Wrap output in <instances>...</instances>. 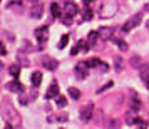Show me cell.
<instances>
[{
	"instance_id": "1",
	"label": "cell",
	"mask_w": 149,
	"mask_h": 129,
	"mask_svg": "<svg viewBox=\"0 0 149 129\" xmlns=\"http://www.w3.org/2000/svg\"><path fill=\"white\" fill-rule=\"evenodd\" d=\"M119 10V5L116 0H102L101 7H99V17L101 19H111L114 17Z\"/></svg>"
},
{
	"instance_id": "2",
	"label": "cell",
	"mask_w": 149,
	"mask_h": 129,
	"mask_svg": "<svg viewBox=\"0 0 149 129\" xmlns=\"http://www.w3.org/2000/svg\"><path fill=\"white\" fill-rule=\"evenodd\" d=\"M141 20H142V14H136V15H132L129 20H126V24L122 25V32L124 34H127V32H131L132 29H136L139 24H141Z\"/></svg>"
},
{
	"instance_id": "3",
	"label": "cell",
	"mask_w": 149,
	"mask_h": 129,
	"mask_svg": "<svg viewBox=\"0 0 149 129\" xmlns=\"http://www.w3.org/2000/svg\"><path fill=\"white\" fill-rule=\"evenodd\" d=\"M47 37H49V27H47V25L35 29V39L40 42V44H44V42L47 40Z\"/></svg>"
},
{
	"instance_id": "4",
	"label": "cell",
	"mask_w": 149,
	"mask_h": 129,
	"mask_svg": "<svg viewBox=\"0 0 149 129\" xmlns=\"http://www.w3.org/2000/svg\"><path fill=\"white\" fill-rule=\"evenodd\" d=\"M99 37H101L102 40H111V39H114L112 34H114V29L112 27H99Z\"/></svg>"
},
{
	"instance_id": "5",
	"label": "cell",
	"mask_w": 149,
	"mask_h": 129,
	"mask_svg": "<svg viewBox=\"0 0 149 129\" xmlns=\"http://www.w3.org/2000/svg\"><path fill=\"white\" fill-rule=\"evenodd\" d=\"M92 114H94V106H92V104H87V106H84V107L81 109V119L82 121H89V119L92 117Z\"/></svg>"
},
{
	"instance_id": "6",
	"label": "cell",
	"mask_w": 149,
	"mask_h": 129,
	"mask_svg": "<svg viewBox=\"0 0 149 129\" xmlns=\"http://www.w3.org/2000/svg\"><path fill=\"white\" fill-rule=\"evenodd\" d=\"M89 72V67L86 62H79L77 64V67H75V75H77V79H84Z\"/></svg>"
},
{
	"instance_id": "7",
	"label": "cell",
	"mask_w": 149,
	"mask_h": 129,
	"mask_svg": "<svg viewBox=\"0 0 149 129\" xmlns=\"http://www.w3.org/2000/svg\"><path fill=\"white\" fill-rule=\"evenodd\" d=\"M42 15H44V5H42V3L32 5V8H30V17H32V19H40Z\"/></svg>"
},
{
	"instance_id": "8",
	"label": "cell",
	"mask_w": 149,
	"mask_h": 129,
	"mask_svg": "<svg viewBox=\"0 0 149 129\" xmlns=\"http://www.w3.org/2000/svg\"><path fill=\"white\" fill-rule=\"evenodd\" d=\"M42 66L45 69H49V70H55L57 66H59V62L55 61V59H52V57H44L42 59Z\"/></svg>"
},
{
	"instance_id": "9",
	"label": "cell",
	"mask_w": 149,
	"mask_h": 129,
	"mask_svg": "<svg viewBox=\"0 0 149 129\" xmlns=\"http://www.w3.org/2000/svg\"><path fill=\"white\" fill-rule=\"evenodd\" d=\"M5 87H7V91H10V92H22V84L19 81H10L5 84Z\"/></svg>"
},
{
	"instance_id": "10",
	"label": "cell",
	"mask_w": 149,
	"mask_h": 129,
	"mask_svg": "<svg viewBox=\"0 0 149 129\" xmlns=\"http://www.w3.org/2000/svg\"><path fill=\"white\" fill-rule=\"evenodd\" d=\"M75 14H77V5H75V3H65V5H64V15L74 17Z\"/></svg>"
},
{
	"instance_id": "11",
	"label": "cell",
	"mask_w": 149,
	"mask_h": 129,
	"mask_svg": "<svg viewBox=\"0 0 149 129\" xmlns=\"http://www.w3.org/2000/svg\"><path fill=\"white\" fill-rule=\"evenodd\" d=\"M139 77L144 81V84L149 81V64H142L139 67Z\"/></svg>"
},
{
	"instance_id": "12",
	"label": "cell",
	"mask_w": 149,
	"mask_h": 129,
	"mask_svg": "<svg viewBox=\"0 0 149 129\" xmlns=\"http://www.w3.org/2000/svg\"><path fill=\"white\" fill-rule=\"evenodd\" d=\"M30 82H32V86L34 87H39L42 82V74L39 72V70H34L32 72V75H30Z\"/></svg>"
},
{
	"instance_id": "13",
	"label": "cell",
	"mask_w": 149,
	"mask_h": 129,
	"mask_svg": "<svg viewBox=\"0 0 149 129\" xmlns=\"http://www.w3.org/2000/svg\"><path fill=\"white\" fill-rule=\"evenodd\" d=\"M57 96H59V86H57V84H52V86L49 87L45 97H47V99H52V97H57Z\"/></svg>"
},
{
	"instance_id": "14",
	"label": "cell",
	"mask_w": 149,
	"mask_h": 129,
	"mask_svg": "<svg viewBox=\"0 0 149 129\" xmlns=\"http://www.w3.org/2000/svg\"><path fill=\"white\" fill-rule=\"evenodd\" d=\"M129 107H131V112H137L139 111V107H141V101L137 99V97H134V99H131V102H129Z\"/></svg>"
},
{
	"instance_id": "15",
	"label": "cell",
	"mask_w": 149,
	"mask_h": 129,
	"mask_svg": "<svg viewBox=\"0 0 149 129\" xmlns=\"http://www.w3.org/2000/svg\"><path fill=\"white\" fill-rule=\"evenodd\" d=\"M97 39H101V37H99V32H97V30H91L89 35H87V42L91 45H94L95 42H97Z\"/></svg>"
},
{
	"instance_id": "16",
	"label": "cell",
	"mask_w": 149,
	"mask_h": 129,
	"mask_svg": "<svg viewBox=\"0 0 149 129\" xmlns=\"http://www.w3.org/2000/svg\"><path fill=\"white\" fill-rule=\"evenodd\" d=\"M86 64H87L89 69H91V67H101L102 61H101V59H97V57H91V59L86 61Z\"/></svg>"
},
{
	"instance_id": "17",
	"label": "cell",
	"mask_w": 149,
	"mask_h": 129,
	"mask_svg": "<svg viewBox=\"0 0 149 129\" xmlns=\"http://www.w3.org/2000/svg\"><path fill=\"white\" fill-rule=\"evenodd\" d=\"M8 74L14 75L15 79H17V77H19V74H20V66H19V64H12V66L8 67Z\"/></svg>"
},
{
	"instance_id": "18",
	"label": "cell",
	"mask_w": 149,
	"mask_h": 129,
	"mask_svg": "<svg viewBox=\"0 0 149 129\" xmlns=\"http://www.w3.org/2000/svg\"><path fill=\"white\" fill-rule=\"evenodd\" d=\"M50 12H52V15H54L55 19L62 15V10H61V7H59V3H55V2L50 5Z\"/></svg>"
},
{
	"instance_id": "19",
	"label": "cell",
	"mask_w": 149,
	"mask_h": 129,
	"mask_svg": "<svg viewBox=\"0 0 149 129\" xmlns=\"http://www.w3.org/2000/svg\"><path fill=\"white\" fill-rule=\"evenodd\" d=\"M55 104H57L59 107H65V106H67V99H65L64 96H57V97H55Z\"/></svg>"
},
{
	"instance_id": "20",
	"label": "cell",
	"mask_w": 149,
	"mask_h": 129,
	"mask_svg": "<svg viewBox=\"0 0 149 129\" xmlns=\"http://www.w3.org/2000/svg\"><path fill=\"white\" fill-rule=\"evenodd\" d=\"M82 19H84L86 22H89L91 19H92V10H91L89 7L84 8V12H82Z\"/></svg>"
},
{
	"instance_id": "21",
	"label": "cell",
	"mask_w": 149,
	"mask_h": 129,
	"mask_svg": "<svg viewBox=\"0 0 149 129\" xmlns=\"http://www.w3.org/2000/svg\"><path fill=\"white\" fill-rule=\"evenodd\" d=\"M89 42H86V40H79L77 42V47H79V50H82V52H87L89 50Z\"/></svg>"
},
{
	"instance_id": "22",
	"label": "cell",
	"mask_w": 149,
	"mask_h": 129,
	"mask_svg": "<svg viewBox=\"0 0 149 129\" xmlns=\"http://www.w3.org/2000/svg\"><path fill=\"white\" fill-rule=\"evenodd\" d=\"M112 40L117 44V47L121 49V50H127V44H126V40H122V39H112Z\"/></svg>"
},
{
	"instance_id": "23",
	"label": "cell",
	"mask_w": 149,
	"mask_h": 129,
	"mask_svg": "<svg viewBox=\"0 0 149 129\" xmlns=\"http://www.w3.org/2000/svg\"><path fill=\"white\" fill-rule=\"evenodd\" d=\"M69 96H70L72 99H79V97H81V92L75 87H69Z\"/></svg>"
},
{
	"instance_id": "24",
	"label": "cell",
	"mask_w": 149,
	"mask_h": 129,
	"mask_svg": "<svg viewBox=\"0 0 149 129\" xmlns=\"http://www.w3.org/2000/svg\"><path fill=\"white\" fill-rule=\"evenodd\" d=\"M131 66L132 67H141V57H137V55H134V57H131Z\"/></svg>"
},
{
	"instance_id": "25",
	"label": "cell",
	"mask_w": 149,
	"mask_h": 129,
	"mask_svg": "<svg viewBox=\"0 0 149 129\" xmlns=\"http://www.w3.org/2000/svg\"><path fill=\"white\" fill-rule=\"evenodd\" d=\"M67 119H69L67 114H61V116H57V117H52V116L49 117V121H59V122H65Z\"/></svg>"
},
{
	"instance_id": "26",
	"label": "cell",
	"mask_w": 149,
	"mask_h": 129,
	"mask_svg": "<svg viewBox=\"0 0 149 129\" xmlns=\"http://www.w3.org/2000/svg\"><path fill=\"white\" fill-rule=\"evenodd\" d=\"M67 44H69V35H62V37H61V42H59V45H57V47H59V49H64Z\"/></svg>"
},
{
	"instance_id": "27",
	"label": "cell",
	"mask_w": 149,
	"mask_h": 129,
	"mask_svg": "<svg viewBox=\"0 0 149 129\" xmlns=\"http://www.w3.org/2000/svg\"><path fill=\"white\" fill-rule=\"evenodd\" d=\"M112 86H114V82H112V81L106 82V84H104L102 87H99V89H97V94H101V92H104V91H107V89H109V87H112Z\"/></svg>"
},
{
	"instance_id": "28",
	"label": "cell",
	"mask_w": 149,
	"mask_h": 129,
	"mask_svg": "<svg viewBox=\"0 0 149 129\" xmlns=\"http://www.w3.org/2000/svg\"><path fill=\"white\" fill-rule=\"evenodd\" d=\"M117 126H119V121L117 119H112V121L107 122V129H119Z\"/></svg>"
},
{
	"instance_id": "29",
	"label": "cell",
	"mask_w": 149,
	"mask_h": 129,
	"mask_svg": "<svg viewBox=\"0 0 149 129\" xmlns=\"http://www.w3.org/2000/svg\"><path fill=\"white\" fill-rule=\"evenodd\" d=\"M62 22H64L65 25H70V24H72V17H67V15H64V17H62Z\"/></svg>"
},
{
	"instance_id": "30",
	"label": "cell",
	"mask_w": 149,
	"mask_h": 129,
	"mask_svg": "<svg viewBox=\"0 0 149 129\" xmlns=\"http://www.w3.org/2000/svg\"><path fill=\"white\" fill-rule=\"evenodd\" d=\"M22 3V0H10L7 3V7H14V5H20Z\"/></svg>"
},
{
	"instance_id": "31",
	"label": "cell",
	"mask_w": 149,
	"mask_h": 129,
	"mask_svg": "<svg viewBox=\"0 0 149 129\" xmlns=\"http://www.w3.org/2000/svg\"><path fill=\"white\" fill-rule=\"evenodd\" d=\"M121 66H122V59L121 57H116V67L121 69Z\"/></svg>"
},
{
	"instance_id": "32",
	"label": "cell",
	"mask_w": 149,
	"mask_h": 129,
	"mask_svg": "<svg viewBox=\"0 0 149 129\" xmlns=\"http://www.w3.org/2000/svg\"><path fill=\"white\" fill-rule=\"evenodd\" d=\"M75 54H79V47H77V45H75V47L70 50V55H75Z\"/></svg>"
},
{
	"instance_id": "33",
	"label": "cell",
	"mask_w": 149,
	"mask_h": 129,
	"mask_svg": "<svg viewBox=\"0 0 149 129\" xmlns=\"http://www.w3.org/2000/svg\"><path fill=\"white\" fill-rule=\"evenodd\" d=\"M0 47H2V55H3V57H5V55H7V49H5V44H2V45H0Z\"/></svg>"
},
{
	"instance_id": "34",
	"label": "cell",
	"mask_w": 149,
	"mask_h": 129,
	"mask_svg": "<svg viewBox=\"0 0 149 129\" xmlns=\"http://www.w3.org/2000/svg\"><path fill=\"white\" fill-rule=\"evenodd\" d=\"M3 129H14V128H12V124H10V122H5V126H3Z\"/></svg>"
},
{
	"instance_id": "35",
	"label": "cell",
	"mask_w": 149,
	"mask_h": 129,
	"mask_svg": "<svg viewBox=\"0 0 149 129\" xmlns=\"http://www.w3.org/2000/svg\"><path fill=\"white\" fill-rule=\"evenodd\" d=\"M82 2H84V5H86V7H89V3H92L94 0H82Z\"/></svg>"
},
{
	"instance_id": "36",
	"label": "cell",
	"mask_w": 149,
	"mask_h": 129,
	"mask_svg": "<svg viewBox=\"0 0 149 129\" xmlns=\"http://www.w3.org/2000/svg\"><path fill=\"white\" fill-rule=\"evenodd\" d=\"M144 10H146V12H149V3H146V5H144Z\"/></svg>"
},
{
	"instance_id": "37",
	"label": "cell",
	"mask_w": 149,
	"mask_h": 129,
	"mask_svg": "<svg viewBox=\"0 0 149 129\" xmlns=\"http://www.w3.org/2000/svg\"><path fill=\"white\" fill-rule=\"evenodd\" d=\"M146 27H148V29H149V20H146Z\"/></svg>"
},
{
	"instance_id": "38",
	"label": "cell",
	"mask_w": 149,
	"mask_h": 129,
	"mask_svg": "<svg viewBox=\"0 0 149 129\" xmlns=\"http://www.w3.org/2000/svg\"><path fill=\"white\" fill-rule=\"evenodd\" d=\"M146 86H148V89H149V81H148V82H146Z\"/></svg>"
},
{
	"instance_id": "39",
	"label": "cell",
	"mask_w": 149,
	"mask_h": 129,
	"mask_svg": "<svg viewBox=\"0 0 149 129\" xmlns=\"http://www.w3.org/2000/svg\"><path fill=\"white\" fill-rule=\"evenodd\" d=\"M32 2H37V0H32Z\"/></svg>"
}]
</instances>
